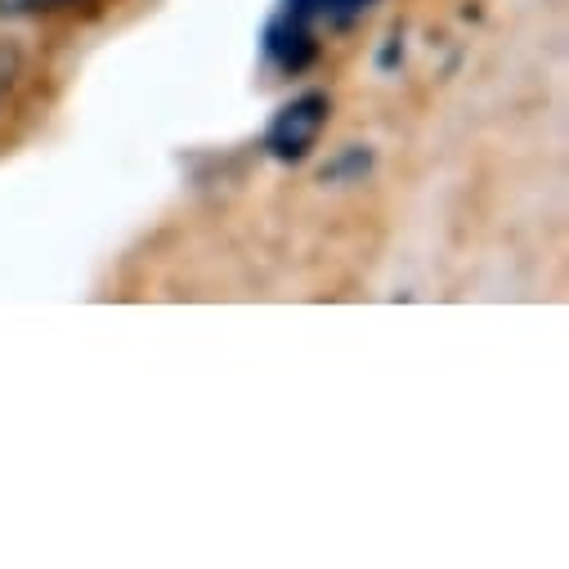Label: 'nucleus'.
<instances>
[{"label":"nucleus","mask_w":569,"mask_h":569,"mask_svg":"<svg viewBox=\"0 0 569 569\" xmlns=\"http://www.w3.org/2000/svg\"><path fill=\"white\" fill-rule=\"evenodd\" d=\"M372 6H381V0H278L273 14L319 37L323 28H328V32H341V28L359 23Z\"/></svg>","instance_id":"obj_2"},{"label":"nucleus","mask_w":569,"mask_h":569,"mask_svg":"<svg viewBox=\"0 0 569 569\" xmlns=\"http://www.w3.org/2000/svg\"><path fill=\"white\" fill-rule=\"evenodd\" d=\"M332 117V99L323 90H306L292 103H282L264 130V153L278 162H301L310 158V149L319 144V134L328 130Z\"/></svg>","instance_id":"obj_1"},{"label":"nucleus","mask_w":569,"mask_h":569,"mask_svg":"<svg viewBox=\"0 0 569 569\" xmlns=\"http://www.w3.org/2000/svg\"><path fill=\"white\" fill-rule=\"evenodd\" d=\"M368 162H372V158H368L363 149H346V153H341V158H337V162H332V167L323 171V180H346V176H363V171H368Z\"/></svg>","instance_id":"obj_4"},{"label":"nucleus","mask_w":569,"mask_h":569,"mask_svg":"<svg viewBox=\"0 0 569 569\" xmlns=\"http://www.w3.org/2000/svg\"><path fill=\"white\" fill-rule=\"evenodd\" d=\"M81 0H0V14L6 19H32V14H59L72 10Z\"/></svg>","instance_id":"obj_3"}]
</instances>
